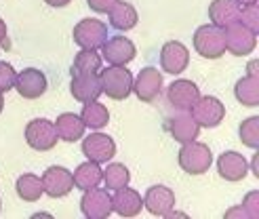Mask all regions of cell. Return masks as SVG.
<instances>
[{"mask_svg":"<svg viewBox=\"0 0 259 219\" xmlns=\"http://www.w3.org/2000/svg\"><path fill=\"white\" fill-rule=\"evenodd\" d=\"M166 128L175 141L179 144H188V141H194L200 133V126L198 122L192 118V114H179V116H173L166 122Z\"/></svg>","mask_w":259,"mask_h":219,"instance_id":"21","label":"cell"},{"mask_svg":"<svg viewBox=\"0 0 259 219\" xmlns=\"http://www.w3.org/2000/svg\"><path fill=\"white\" fill-rule=\"evenodd\" d=\"M103 182H106L108 190H120L124 186H128L131 182V173L122 162H110L106 169H103Z\"/></svg>","mask_w":259,"mask_h":219,"instance_id":"29","label":"cell"},{"mask_svg":"<svg viewBox=\"0 0 259 219\" xmlns=\"http://www.w3.org/2000/svg\"><path fill=\"white\" fill-rule=\"evenodd\" d=\"M224 40H226V51H230L236 57H244L255 51L257 34L251 32L249 28H244L240 21H236L224 28Z\"/></svg>","mask_w":259,"mask_h":219,"instance_id":"7","label":"cell"},{"mask_svg":"<svg viewBox=\"0 0 259 219\" xmlns=\"http://www.w3.org/2000/svg\"><path fill=\"white\" fill-rule=\"evenodd\" d=\"M116 3H118V0H87L91 11H95V13H108Z\"/></svg>","mask_w":259,"mask_h":219,"instance_id":"34","label":"cell"},{"mask_svg":"<svg viewBox=\"0 0 259 219\" xmlns=\"http://www.w3.org/2000/svg\"><path fill=\"white\" fill-rule=\"evenodd\" d=\"M257 68H259V61H251V63H249V68H247V70H249V74H247V76H259Z\"/></svg>","mask_w":259,"mask_h":219,"instance_id":"38","label":"cell"},{"mask_svg":"<svg viewBox=\"0 0 259 219\" xmlns=\"http://www.w3.org/2000/svg\"><path fill=\"white\" fill-rule=\"evenodd\" d=\"M101 53L110 66H126L128 61L135 59L137 49L135 45L124 36H112L101 45Z\"/></svg>","mask_w":259,"mask_h":219,"instance_id":"11","label":"cell"},{"mask_svg":"<svg viewBox=\"0 0 259 219\" xmlns=\"http://www.w3.org/2000/svg\"><path fill=\"white\" fill-rule=\"evenodd\" d=\"M45 194L51 198H63L74 190V177L66 166H49L40 177Z\"/></svg>","mask_w":259,"mask_h":219,"instance_id":"9","label":"cell"},{"mask_svg":"<svg viewBox=\"0 0 259 219\" xmlns=\"http://www.w3.org/2000/svg\"><path fill=\"white\" fill-rule=\"evenodd\" d=\"M7 23L0 19V47H7Z\"/></svg>","mask_w":259,"mask_h":219,"instance_id":"36","label":"cell"},{"mask_svg":"<svg viewBox=\"0 0 259 219\" xmlns=\"http://www.w3.org/2000/svg\"><path fill=\"white\" fill-rule=\"evenodd\" d=\"M133 91L144 104L156 101L162 91V74L156 68H144L133 80Z\"/></svg>","mask_w":259,"mask_h":219,"instance_id":"12","label":"cell"},{"mask_svg":"<svg viewBox=\"0 0 259 219\" xmlns=\"http://www.w3.org/2000/svg\"><path fill=\"white\" fill-rule=\"evenodd\" d=\"M108 17H110V25L114 30H120V32H128L133 30L137 21H139V15L131 3H116L110 11H108Z\"/></svg>","mask_w":259,"mask_h":219,"instance_id":"23","label":"cell"},{"mask_svg":"<svg viewBox=\"0 0 259 219\" xmlns=\"http://www.w3.org/2000/svg\"><path fill=\"white\" fill-rule=\"evenodd\" d=\"M82 154L97 164L110 162L116 156V144L106 133H91L82 141Z\"/></svg>","mask_w":259,"mask_h":219,"instance_id":"10","label":"cell"},{"mask_svg":"<svg viewBox=\"0 0 259 219\" xmlns=\"http://www.w3.org/2000/svg\"><path fill=\"white\" fill-rule=\"evenodd\" d=\"M240 141L247 148H259V116H251L240 124Z\"/></svg>","mask_w":259,"mask_h":219,"instance_id":"30","label":"cell"},{"mask_svg":"<svg viewBox=\"0 0 259 219\" xmlns=\"http://www.w3.org/2000/svg\"><path fill=\"white\" fill-rule=\"evenodd\" d=\"M80 211L89 219H106L112 215V196L103 188L84 190L80 198Z\"/></svg>","mask_w":259,"mask_h":219,"instance_id":"8","label":"cell"},{"mask_svg":"<svg viewBox=\"0 0 259 219\" xmlns=\"http://www.w3.org/2000/svg\"><path fill=\"white\" fill-rule=\"evenodd\" d=\"M242 207L249 213V219H259V192H249L242 200Z\"/></svg>","mask_w":259,"mask_h":219,"instance_id":"33","label":"cell"},{"mask_svg":"<svg viewBox=\"0 0 259 219\" xmlns=\"http://www.w3.org/2000/svg\"><path fill=\"white\" fill-rule=\"evenodd\" d=\"M80 118L84 122V126H91V128H103L108 122H110V112L103 104H97L95 101H89L84 104L82 112H80Z\"/></svg>","mask_w":259,"mask_h":219,"instance_id":"28","label":"cell"},{"mask_svg":"<svg viewBox=\"0 0 259 219\" xmlns=\"http://www.w3.org/2000/svg\"><path fill=\"white\" fill-rule=\"evenodd\" d=\"M188 63H190V51L186 49V45L171 40L160 49V68L166 74H181L184 70H188Z\"/></svg>","mask_w":259,"mask_h":219,"instance_id":"15","label":"cell"},{"mask_svg":"<svg viewBox=\"0 0 259 219\" xmlns=\"http://www.w3.org/2000/svg\"><path fill=\"white\" fill-rule=\"evenodd\" d=\"M194 49L196 53L204 59H219L226 53V40H224V30L217 25H200L194 32Z\"/></svg>","mask_w":259,"mask_h":219,"instance_id":"3","label":"cell"},{"mask_svg":"<svg viewBox=\"0 0 259 219\" xmlns=\"http://www.w3.org/2000/svg\"><path fill=\"white\" fill-rule=\"evenodd\" d=\"M70 91L74 95L76 101L80 104H89V101H95L101 95V82L97 74H87V76H72V84Z\"/></svg>","mask_w":259,"mask_h":219,"instance_id":"19","label":"cell"},{"mask_svg":"<svg viewBox=\"0 0 259 219\" xmlns=\"http://www.w3.org/2000/svg\"><path fill=\"white\" fill-rule=\"evenodd\" d=\"M190 114H192V118L198 122V126L215 128L226 118V106L217 97L206 95V97L196 99V104L190 108Z\"/></svg>","mask_w":259,"mask_h":219,"instance_id":"6","label":"cell"},{"mask_svg":"<svg viewBox=\"0 0 259 219\" xmlns=\"http://www.w3.org/2000/svg\"><path fill=\"white\" fill-rule=\"evenodd\" d=\"M238 21L244 25V28H249L251 32H259V3L255 5H247V7H240V17Z\"/></svg>","mask_w":259,"mask_h":219,"instance_id":"31","label":"cell"},{"mask_svg":"<svg viewBox=\"0 0 259 219\" xmlns=\"http://www.w3.org/2000/svg\"><path fill=\"white\" fill-rule=\"evenodd\" d=\"M15 78H17V72L13 70L11 63L7 61H0V91L7 93L15 86Z\"/></svg>","mask_w":259,"mask_h":219,"instance_id":"32","label":"cell"},{"mask_svg":"<svg viewBox=\"0 0 259 219\" xmlns=\"http://www.w3.org/2000/svg\"><path fill=\"white\" fill-rule=\"evenodd\" d=\"M144 207L156 217H166L175 209V192L166 186H152L144 196Z\"/></svg>","mask_w":259,"mask_h":219,"instance_id":"16","label":"cell"},{"mask_svg":"<svg viewBox=\"0 0 259 219\" xmlns=\"http://www.w3.org/2000/svg\"><path fill=\"white\" fill-rule=\"evenodd\" d=\"M55 124V131H57V137L68 141V144H74V141H78L82 135H84V122L78 114L74 112H66L61 114L59 118L53 122Z\"/></svg>","mask_w":259,"mask_h":219,"instance_id":"22","label":"cell"},{"mask_svg":"<svg viewBox=\"0 0 259 219\" xmlns=\"http://www.w3.org/2000/svg\"><path fill=\"white\" fill-rule=\"evenodd\" d=\"M49 7H55V9H61V7H68L72 0H45Z\"/></svg>","mask_w":259,"mask_h":219,"instance_id":"37","label":"cell"},{"mask_svg":"<svg viewBox=\"0 0 259 219\" xmlns=\"http://www.w3.org/2000/svg\"><path fill=\"white\" fill-rule=\"evenodd\" d=\"M234 95L242 106H259V76H244L234 86Z\"/></svg>","mask_w":259,"mask_h":219,"instance_id":"25","label":"cell"},{"mask_svg":"<svg viewBox=\"0 0 259 219\" xmlns=\"http://www.w3.org/2000/svg\"><path fill=\"white\" fill-rule=\"evenodd\" d=\"M226 217H228V219H232V217H242V219H249V213L244 211V207L240 204V207H234V209L226 211Z\"/></svg>","mask_w":259,"mask_h":219,"instance_id":"35","label":"cell"},{"mask_svg":"<svg viewBox=\"0 0 259 219\" xmlns=\"http://www.w3.org/2000/svg\"><path fill=\"white\" fill-rule=\"evenodd\" d=\"M25 141L28 146L36 152H49L57 146V131H55V124L47 120V118H36L30 120L28 126H25Z\"/></svg>","mask_w":259,"mask_h":219,"instance_id":"5","label":"cell"},{"mask_svg":"<svg viewBox=\"0 0 259 219\" xmlns=\"http://www.w3.org/2000/svg\"><path fill=\"white\" fill-rule=\"evenodd\" d=\"M217 171H219V177L226 179V182H242L244 177L249 173V162L242 154L230 150V152H224L222 156L217 158Z\"/></svg>","mask_w":259,"mask_h":219,"instance_id":"13","label":"cell"},{"mask_svg":"<svg viewBox=\"0 0 259 219\" xmlns=\"http://www.w3.org/2000/svg\"><path fill=\"white\" fill-rule=\"evenodd\" d=\"M200 97V91L196 82L192 80H175L173 84H169V91H166V99L175 110L181 112H190V108L196 104V99Z\"/></svg>","mask_w":259,"mask_h":219,"instance_id":"17","label":"cell"},{"mask_svg":"<svg viewBox=\"0 0 259 219\" xmlns=\"http://www.w3.org/2000/svg\"><path fill=\"white\" fill-rule=\"evenodd\" d=\"M13 89H17L23 99H38L47 93V76L36 68H28L17 74Z\"/></svg>","mask_w":259,"mask_h":219,"instance_id":"14","label":"cell"},{"mask_svg":"<svg viewBox=\"0 0 259 219\" xmlns=\"http://www.w3.org/2000/svg\"><path fill=\"white\" fill-rule=\"evenodd\" d=\"M116 194L112 196V211H116L120 217H135L144 209V198L137 190H131L128 186L114 190Z\"/></svg>","mask_w":259,"mask_h":219,"instance_id":"18","label":"cell"},{"mask_svg":"<svg viewBox=\"0 0 259 219\" xmlns=\"http://www.w3.org/2000/svg\"><path fill=\"white\" fill-rule=\"evenodd\" d=\"M234 3H238L240 7H247V5H255V3H259V0H234Z\"/></svg>","mask_w":259,"mask_h":219,"instance_id":"40","label":"cell"},{"mask_svg":"<svg viewBox=\"0 0 259 219\" xmlns=\"http://www.w3.org/2000/svg\"><path fill=\"white\" fill-rule=\"evenodd\" d=\"M101 93H106L110 99L122 101L133 91V74L124 66H110L106 70H99Z\"/></svg>","mask_w":259,"mask_h":219,"instance_id":"2","label":"cell"},{"mask_svg":"<svg viewBox=\"0 0 259 219\" xmlns=\"http://www.w3.org/2000/svg\"><path fill=\"white\" fill-rule=\"evenodd\" d=\"M15 190H17V196L25 202H36V200H40V196L45 194L40 177H36L32 173L21 175L17 179V184H15Z\"/></svg>","mask_w":259,"mask_h":219,"instance_id":"26","label":"cell"},{"mask_svg":"<svg viewBox=\"0 0 259 219\" xmlns=\"http://www.w3.org/2000/svg\"><path fill=\"white\" fill-rule=\"evenodd\" d=\"M177 160H179V166L188 175H202L211 169L213 152L206 144H200V141L194 139V141H188V144L181 146Z\"/></svg>","mask_w":259,"mask_h":219,"instance_id":"1","label":"cell"},{"mask_svg":"<svg viewBox=\"0 0 259 219\" xmlns=\"http://www.w3.org/2000/svg\"><path fill=\"white\" fill-rule=\"evenodd\" d=\"M249 171H253L257 177H259V156H257V154H255V158H253V164H251V169Z\"/></svg>","mask_w":259,"mask_h":219,"instance_id":"39","label":"cell"},{"mask_svg":"<svg viewBox=\"0 0 259 219\" xmlns=\"http://www.w3.org/2000/svg\"><path fill=\"white\" fill-rule=\"evenodd\" d=\"M240 17V5L234 0H213L209 7V19L217 28H228Z\"/></svg>","mask_w":259,"mask_h":219,"instance_id":"20","label":"cell"},{"mask_svg":"<svg viewBox=\"0 0 259 219\" xmlns=\"http://www.w3.org/2000/svg\"><path fill=\"white\" fill-rule=\"evenodd\" d=\"M72 177H74V188H78V190L84 192V190H91V188H97L101 184L103 169L97 162L87 160L72 173Z\"/></svg>","mask_w":259,"mask_h":219,"instance_id":"24","label":"cell"},{"mask_svg":"<svg viewBox=\"0 0 259 219\" xmlns=\"http://www.w3.org/2000/svg\"><path fill=\"white\" fill-rule=\"evenodd\" d=\"M101 70V57L95 53V51L82 49L78 55L74 57L72 63V76H87V74H97Z\"/></svg>","mask_w":259,"mask_h":219,"instance_id":"27","label":"cell"},{"mask_svg":"<svg viewBox=\"0 0 259 219\" xmlns=\"http://www.w3.org/2000/svg\"><path fill=\"white\" fill-rule=\"evenodd\" d=\"M3 110H5V93L0 91V112H3Z\"/></svg>","mask_w":259,"mask_h":219,"instance_id":"41","label":"cell"},{"mask_svg":"<svg viewBox=\"0 0 259 219\" xmlns=\"http://www.w3.org/2000/svg\"><path fill=\"white\" fill-rule=\"evenodd\" d=\"M74 42L80 49H89V51H97L101 49V45L108 40V25L99 21V19H80L74 25Z\"/></svg>","mask_w":259,"mask_h":219,"instance_id":"4","label":"cell"}]
</instances>
